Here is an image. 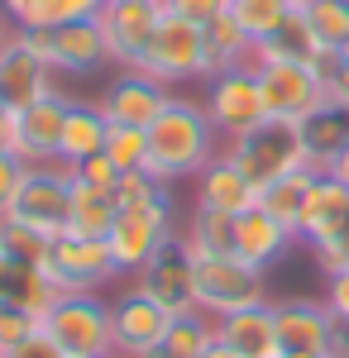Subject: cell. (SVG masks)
<instances>
[{"label":"cell","instance_id":"ab89813d","mask_svg":"<svg viewBox=\"0 0 349 358\" xmlns=\"http://www.w3.org/2000/svg\"><path fill=\"white\" fill-rule=\"evenodd\" d=\"M325 306H330V315L349 330V268L325 277Z\"/></svg>","mask_w":349,"mask_h":358},{"label":"cell","instance_id":"d6a6232c","mask_svg":"<svg viewBox=\"0 0 349 358\" xmlns=\"http://www.w3.org/2000/svg\"><path fill=\"white\" fill-rule=\"evenodd\" d=\"M106 158L120 167V172H144V163H149V129L110 124L106 129Z\"/></svg>","mask_w":349,"mask_h":358},{"label":"cell","instance_id":"277c9868","mask_svg":"<svg viewBox=\"0 0 349 358\" xmlns=\"http://www.w3.org/2000/svg\"><path fill=\"white\" fill-rule=\"evenodd\" d=\"M225 158L240 163L249 172V182L264 192L273 182L292 177L296 167H306V148H301V124L292 120H264L259 129L230 138L225 143Z\"/></svg>","mask_w":349,"mask_h":358},{"label":"cell","instance_id":"74e56055","mask_svg":"<svg viewBox=\"0 0 349 358\" xmlns=\"http://www.w3.org/2000/svg\"><path fill=\"white\" fill-rule=\"evenodd\" d=\"M72 182L101 187V192H115V187H120V167L110 163L106 153H96V158H86V163H77V167H72Z\"/></svg>","mask_w":349,"mask_h":358},{"label":"cell","instance_id":"f6af8a7d","mask_svg":"<svg viewBox=\"0 0 349 358\" xmlns=\"http://www.w3.org/2000/svg\"><path fill=\"white\" fill-rule=\"evenodd\" d=\"M10 34H15V24H10V15H5V10H0V48H5V43H10Z\"/></svg>","mask_w":349,"mask_h":358},{"label":"cell","instance_id":"681fc988","mask_svg":"<svg viewBox=\"0 0 349 358\" xmlns=\"http://www.w3.org/2000/svg\"><path fill=\"white\" fill-rule=\"evenodd\" d=\"M340 57H345V62H349V43H345V48H340Z\"/></svg>","mask_w":349,"mask_h":358},{"label":"cell","instance_id":"8992f818","mask_svg":"<svg viewBox=\"0 0 349 358\" xmlns=\"http://www.w3.org/2000/svg\"><path fill=\"white\" fill-rule=\"evenodd\" d=\"M43 330L57 339L67 358H110L115 334H110V306L96 292H67L43 315Z\"/></svg>","mask_w":349,"mask_h":358},{"label":"cell","instance_id":"2e32d148","mask_svg":"<svg viewBox=\"0 0 349 358\" xmlns=\"http://www.w3.org/2000/svg\"><path fill=\"white\" fill-rule=\"evenodd\" d=\"M48 62L57 77H91L110 62V43L101 20H67V24L48 29Z\"/></svg>","mask_w":349,"mask_h":358},{"label":"cell","instance_id":"8d00e7d4","mask_svg":"<svg viewBox=\"0 0 349 358\" xmlns=\"http://www.w3.org/2000/svg\"><path fill=\"white\" fill-rule=\"evenodd\" d=\"M163 10L167 15H177V20H187V24H211V20H220L225 10H230V0H163Z\"/></svg>","mask_w":349,"mask_h":358},{"label":"cell","instance_id":"9a60e30c","mask_svg":"<svg viewBox=\"0 0 349 358\" xmlns=\"http://www.w3.org/2000/svg\"><path fill=\"white\" fill-rule=\"evenodd\" d=\"M172 325V315L163 310L149 292L139 287H125L115 301H110V334H115V354L139 358V354H153L163 344V334Z\"/></svg>","mask_w":349,"mask_h":358},{"label":"cell","instance_id":"7402d4cb","mask_svg":"<svg viewBox=\"0 0 349 358\" xmlns=\"http://www.w3.org/2000/svg\"><path fill=\"white\" fill-rule=\"evenodd\" d=\"M106 115L91 101H67V120H62V148H57V163L77 167L96 153H106Z\"/></svg>","mask_w":349,"mask_h":358},{"label":"cell","instance_id":"d6986e66","mask_svg":"<svg viewBox=\"0 0 349 358\" xmlns=\"http://www.w3.org/2000/svg\"><path fill=\"white\" fill-rule=\"evenodd\" d=\"M259 187L249 182V172L240 163H230L225 158V148H220V158L196 172V206H206V210H225V215H244V210H254L259 206Z\"/></svg>","mask_w":349,"mask_h":358},{"label":"cell","instance_id":"52a82bcc","mask_svg":"<svg viewBox=\"0 0 349 358\" xmlns=\"http://www.w3.org/2000/svg\"><path fill=\"white\" fill-rule=\"evenodd\" d=\"M139 67H144L149 77L167 82L172 91H177V86H187V82H206V77H211L206 29L187 24V20H177V15H167V10H163L158 34H153V43H149V53H144Z\"/></svg>","mask_w":349,"mask_h":358},{"label":"cell","instance_id":"b9f144b4","mask_svg":"<svg viewBox=\"0 0 349 358\" xmlns=\"http://www.w3.org/2000/svg\"><path fill=\"white\" fill-rule=\"evenodd\" d=\"M325 358H349V330L335 320V334H330V344H325Z\"/></svg>","mask_w":349,"mask_h":358},{"label":"cell","instance_id":"f907efd6","mask_svg":"<svg viewBox=\"0 0 349 358\" xmlns=\"http://www.w3.org/2000/svg\"><path fill=\"white\" fill-rule=\"evenodd\" d=\"M110 358H125V354H110Z\"/></svg>","mask_w":349,"mask_h":358},{"label":"cell","instance_id":"30bf717a","mask_svg":"<svg viewBox=\"0 0 349 358\" xmlns=\"http://www.w3.org/2000/svg\"><path fill=\"white\" fill-rule=\"evenodd\" d=\"M254 72H259V86H264V101H268L273 120L301 124L306 115H316L325 106L321 72L311 62H254Z\"/></svg>","mask_w":349,"mask_h":358},{"label":"cell","instance_id":"816d5d0a","mask_svg":"<svg viewBox=\"0 0 349 358\" xmlns=\"http://www.w3.org/2000/svg\"><path fill=\"white\" fill-rule=\"evenodd\" d=\"M0 253H5V248H0Z\"/></svg>","mask_w":349,"mask_h":358},{"label":"cell","instance_id":"44dd1931","mask_svg":"<svg viewBox=\"0 0 349 358\" xmlns=\"http://www.w3.org/2000/svg\"><path fill=\"white\" fill-rule=\"evenodd\" d=\"M292 244H296V234L282 220H273L264 206H254V210L235 215V253H240L244 263H254V268L268 273Z\"/></svg>","mask_w":349,"mask_h":358},{"label":"cell","instance_id":"f546056e","mask_svg":"<svg viewBox=\"0 0 349 358\" xmlns=\"http://www.w3.org/2000/svg\"><path fill=\"white\" fill-rule=\"evenodd\" d=\"M211 344H215V320L206 310H191V315H177V320L167 325L158 354L163 358H201Z\"/></svg>","mask_w":349,"mask_h":358},{"label":"cell","instance_id":"5bb4252c","mask_svg":"<svg viewBox=\"0 0 349 358\" xmlns=\"http://www.w3.org/2000/svg\"><path fill=\"white\" fill-rule=\"evenodd\" d=\"M135 287L149 292L172 320L196 310V268H191V253H187V244H182V234L149 258V268L135 277Z\"/></svg>","mask_w":349,"mask_h":358},{"label":"cell","instance_id":"cb8c5ba5","mask_svg":"<svg viewBox=\"0 0 349 358\" xmlns=\"http://www.w3.org/2000/svg\"><path fill=\"white\" fill-rule=\"evenodd\" d=\"M345 220H349V187H340L330 172H321L311 196H306V210H301V244L330 239Z\"/></svg>","mask_w":349,"mask_h":358},{"label":"cell","instance_id":"c3c4849f","mask_svg":"<svg viewBox=\"0 0 349 358\" xmlns=\"http://www.w3.org/2000/svg\"><path fill=\"white\" fill-rule=\"evenodd\" d=\"M301 5H311V0H292V10H301Z\"/></svg>","mask_w":349,"mask_h":358},{"label":"cell","instance_id":"ffe728a7","mask_svg":"<svg viewBox=\"0 0 349 358\" xmlns=\"http://www.w3.org/2000/svg\"><path fill=\"white\" fill-rule=\"evenodd\" d=\"M215 339H220L225 349H235L240 358H282L273 301L249 306V310H235V315H220V320H215Z\"/></svg>","mask_w":349,"mask_h":358},{"label":"cell","instance_id":"3957f363","mask_svg":"<svg viewBox=\"0 0 349 358\" xmlns=\"http://www.w3.org/2000/svg\"><path fill=\"white\" fill-rule=\"evenodd\" d=\"M191 268H196V310H206L211 320L268 301L264 268L244 263L240 253H191Z\"/></svg>","mask_w":349,"mask_h":358},{"label":"cell","instance_id":"7a4b0ae2","mask_svg":"<svg viewBox=\"0 0 349 358\" xmlns=\"http://www.w3.org/2000/svg\"><path fill=\"white\" fill-rule=\"evenodd\" d=\"M182 229H177V206H172V192L163 187L153 201L144 206H120V215L110 224L106 244H110V258L120 277H139L149 268V258L158 253L163 244H172Z\"/></svg>","mask_w":349,"mask_h":358},{"label":"cell","instance_id":"d4e9b609","mask_svg":"<svg viewBox=\"0 0 349 358\" xmlns=\"http://www.w3.org/2000/svg\"><path fill=\"white\" fill-rule=\"evenodd\" d=\"M321 53L325 48L316 43V34H311V24H306L301 10H292L264 43H254V62H311V67H316Z\"/></svg>","mask_w":349,"mask_h":358},{"label":"cell","instance_id":"7dc6e473","mask_svg":"<svg viewBox=\"0 0 349 358\" xmlns=\"http://www.w3.org/2000/svg\"><path fill=\"white\" fill-rule=\"evenodd\" d=\"M5 115H10V106H5V96H0V120H5Z\"/></svg>","mask_w":349,"mask_h":358},{"label":"cell","instance_id":"e575fe53","mask_svg":"<svg viewBox=\"0 0 349 358\" xmlns=\"http://www.w3.org/2000/svg\"><path fill=\"white\" fill-rule=\"evenodd\" d=\"M39 325H43L39 315H29V310H20V306L0 301V354H10L15 344H25V339L39 330Z\"/></svg>","mask_w":349,"mask_h":358},{"label":"cell","instance_id":"4316f807","mask_svg":"<svg viewBox=\"0 0 349 358\" xmlns=\"http://www.w3.org/2000/svg\"><path fill=\"white\" fill-rule=\"evenodd\" d=\"M316 177H321L316 167H296L292 177H282V182L264 187V196H259V206L268 210L273 220L287 224L296 239H301V210H306V196H311V187H316Z\"/></svg>","mask_w":349,"mask_h":358},{"label":"cell","instance_id":"4dcf8cb0","mask_svg":"<svg viewBox=\"0 0 349 358\" xmlns=\"http://www.w3.org/2000/svg\"><path fill=\"white\" fill-rule=\"evenodd\" d=\"M301 15L325 53H340L349 43V0H311V5H301Z\"/></svg>","mask_w":349,"mask_h":358},{"label":"cell","instance_id":"60d3db41","mask_svg":"<svg viewBox=\"0 0 349 358\" xmlns=\"http://www.w3.org/2000/svg\"><path fill=\"white\" fill-rule=\"evenodd\" d=\"M5 358H67V354L57 349V339H53V334H48L43 325H39V330L29 334L25 344H15V349H10Z\"/></svg>","mask_w":349,"mask_h":358},{"label":"cell","instance_id":"836d02e7","mask_svg":"<svg viewBox=\"0 0 349 358\" xmlns=\"http://www.w3.org/2000/svg\"><path fill=\"white\" fill-rule=\"evenodd\" d=\"M53 239H43L39 229H29V224H15V220H0V248L10 253V258H20V263H43V253H48Z\"/></svg>","mask_w":349,"mask_h":358},{"label":"cell","instance_id":"ee69618b","mask_svg":"<svg viewBox=\"0 0 349 358\" xmlns=\"http://www.w3.org/2000/svg\"><path fill=\"white\" fill-rule=\"evenodd\" d=\"M201 358H240V354H235V349H225V344L215 339V344H211V349H206V354H201Z\"/></svg>","mask_w":349,"mask_h":358},{"label":"cell","instance_id":"1f68e13d","mask_svg":"<svg viewBox=\"0 0 349 358\" xmlns=\"http://www.w3.org/2000/svg\"><path fill=\"white\" fill-rule=\"evenodd\" d=\"M230 15L240 20V29L254 43H264L273 29L292 15V0H230Z\"/></svg>","mask_w":349,"mask_h":358},{"label":"cell","instance_id":"9c48e42d","mask_svg":"<svg viewBox=\"0 0 349 358\" xmlns=\"http://www.w3.org/2000/svg\"><path fill=\"white\" fill-rule=\"evenodd\" d=\"M39 268L53 277V287L62 296H67V292H96V287H106L110 277H120L106 239H81V234L53 239Z\"/></svg>","mask_w":349,"mask_h":358},{"label":"cell","instance_id":"603a6c76","mask_svg":"<svg viewBox=\"0 0 349 358\" xmlns=\"http://www.w3.org/2000/svg\"><path fill=\"white\" fill-rule=\"evenodd\" d=\"M301 148H306V167H316V172H325L335 163L349 148V110L345 106L325 101L316 115H306L301 120Z\"/></svg>","mask_w":349,"mask_h":358},{"label":"cell","instance_id":"ba28073f","mask_svg":"<svg viewBox=\"0 0 349 358\" xmlns=\"http://www.w3.org/2000/svg\"><path fill=\"white\" fill-rule=\"evenodd\" d=\"M67 206H72V167H62V163L29 167L25 187H20V196H15V206H10L5 220L29 224L43 239H62L67 234Z\"/></svg>","mask_w":349,"mask_h":358},{"label":"cell","instance_id":"6da1fadb","mask_svg":"<svg viewBox=\"0 0 349 358\" xmlns=\"http://www.w3.org/2000/svg\"><path fill=\"white\" fill-rule=\"evenodd\" d=\"M225 138L215 134L211 115L201 101L191 96H172V106L149 124V163L144 172H153L158 182H177V177H196L201 167L220 158Z\"/></svg>","mask_w":349,"mask_h":358},{"label":"cell","instance_id":"d590c367","mask_svg":"<svg viewBox=\"0 0 349 358\" xmlns=\"http://www.w3.org/2000/svg\"><path fill=\"white\" fill-rule=\"evenodd\" d=\"M311 253H316V268H321L325 277L340 273V268H349V220L330 234V239H321V244H306Z\"/></svg>","mask_w":349,"mask_h":358},{"label":"cell","instance_id":"484cf974","mask_svg":"<svg viewBox=\"0 0 349 358\" xmlns=\"http://www.w3.org/2000/svg\"><path fill=\"white\" fill-rule=\"evenodd\" d=\"M115 215H120V201H115V192H101V187L72 182L67 234H81V239H106L110 224H115Z\"/></svg>","mask_w":349,"mask_h":358},{"label":"cell","instance_id":"f35d334b","mask_svg":"<svg viewBox=\"0 0 349 358\" xmlns=\"http://www.w3.org/2000/svg\"><path fill=\"white\" fill-rule=\"evenodd\" d=\"M29 167L15 158V153H0V220L10 215V206H15V196H20V187H25Z\"/></svg>","mask_w":349,"mask_h":358},{"label":"cell","instance_id":"e0dca14e","mask_svg":"<svg viewBox=\"0 0 349 358\" xmlns=\"http://www.w3.org/2000/svg\"><path fill=\"white\" fill-rule=\"evenodd\" d=\"M0 96H5L10 110L34 106V101H48V96H62L57 72L39 53H29L15 34H10V43L0 48Z\"/></svg>","mask_w":349,"mask_h":358},{"label":"cell","instance_id":"ac0fdd59","mask_svg":"<svg viewBox=\"0 0 349 358\" xmlns=\"http://www.w3.org/2000/svg\"><path fill=\"white\" fill-rule=\"evenodd\" d=\"M273 320H278V344H282V354H325V344H330V334H335L330 306L311 301V296L273 301Z\"/></svg>","mask_w":349,"mask_h":358},{"label":"cell","instance_id":"83f0119b","mask_svg":"<svg viewBox=\"0 0 349 358\" xmlns=\"http://www.w3.org/2000/svg\"><path fill=\"white\" fill-rule=\"evenodd\" d=\"M206 53H211V77H215V72H225V67L254 62V38L240 29V20L225 10L220 20L206 24Z\"/></svg>","mask_w":349,"mask_h":358},{"label":"cell","instance_id":"4fadbf2b","mask_svg":"<svg viewBox=\"0 0 349 358\" xmlns=\"http://www.w3.org/2000/svg\"><path fill=\"white\" fill-rule=\"evenodd\" d=\"M72 96H48L10 110V138H15V158L25 167H53L62 148V120H67Z\"/></svg>","mask_w":349,"mask_h":358},{"label":"cell","instance_id":"bcb514c9","mask_svg":"<svg viewBox=\"0 0 349 358\" xmlns=\"http://www.w3.org/2000/svg\"><path fill=\"white\" fill-rule=\"evenodd\" d=\"M282 358H325V354H282Z\"/></svg>","mask_w":349,"mask_h":358},{"label":"cell","instance_id":"5b68a950","mask_svg":"<svg viewBox=\"0 0 349 358\" xmlns=\"http://www.w3.org/2000/svg\"><path fill=\"white\" fill-rule=\"evenodd\" d=\"M201 106L211 115L215 134L225 138H240L249 129H259L268 115V101H264V86H259V72H254V62H240V67H225V72H215L206 77V91H201Z\"/></svg>","mask_w":349,"mask_h":358},{"label":"cell","instance_id":"7c38bea8","mask_svg":"<svg viewBox=\"0 0 349 358\" xmlns=\"http://www.w3.org/2000/svg\"><path fill=\"white\" fill-rule=\"evenodd\" d=\"M101 29H106V43H110V62L120 67H139L153 34H158L163 20V0H106L101 5Z\"/></svg>","mask_w":349,"mask_h":358},{"label":"cell","instance_id":"f5cc1de1","mask_svg":"<svg viewBox=\"0 0 349 358\" xmlns=\"http://www.w3.org/2000/svg\"><path fill=\"white\" fill-rule=\"evenodd\" d=\"M0 358H5V354H0Z\"/></svg>","mask_w":349,"mask_h":358},{"label":"cell","instance_id":"8fae6325","mask_svg":"<svg viewBox=\"0 0 349 358\" xmlns=\"http://www.w3.org/2000/svg\"><path fill=\"white\" fill-rule=\"evenodd\" d=\"M172 86L158 82V77H149L144 67H120V77L101 91V115H106V124H135V129H149L153 120H158L167 106H172Z\"/></svg>","mask_w":349,"mask_h":358},{"label":"cell","instance_id":"f1b7e54d","mask_svg":"<svg viewBox=\"0 0 349 358\" xmlns=\"http://www.w3.org/2000/svg\"><path fill=\"white\" fill-rule=\"evenodd\" d=\"M182 244H187V253H235V215L196 206L187 215Z\"/></svg>","mask_w":349,"mask_h":358},{"label":"cell","instance_id":"7bdbcfd3","mask_svg":"<svg viewBox=\"0 0 349 358\" xmlns=\"http://www.w3.org/2000/svg\"><path fill=\"white\" fill-rule=\"evenodd\" d=\"M325 172H330V177H335L340 187H349V148H345V153H340V158H335L330 167H325Z\"/></svg>","mask_w":349,"mask_h":358}]
</instances>
